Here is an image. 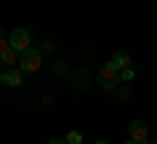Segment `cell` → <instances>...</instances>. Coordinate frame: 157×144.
Instances as JSON below:
<instances>
[{
	"label": "cell",
	"instance_id": "cell-4",
	"mask_svg": "<svg viewBox=\"0 0 157 144\" xmlns=\"http://www.w3.org/2000/svg\"><path fill=\"white\" fill-rule=\"evenodd\" d=\"M128 139L144 144L147 139H149V126H147L144 121H131V126H128Z\"/></svg>",
	"mask_w": 157,
	"mask_h": 144
},
{
	"label": "cell",
	"instance_id": "cell-14",
	"mask_svg": "<svg viewBox=\"0 0 157 144\" xmlns=\"http://www.w3.org/2000/svg\"><path fill=\"white\" fill-rule=\"evenodd\" d=\"M123 144H139V142H134V139H128V142H123Z\"/></svg>",
	"mask_w": 157,
	"mask_h": 144
},
{
	"label": "cell",
	"instance_id": "cell-11",
	"mask_svg": "<svg viewBox=\"0 0 157 144\" xmlns=\"http://www.w3.org/2000/svg\"><path fill=\"white\" fill-rule=\"evenodd\" d=\"M47 144H68V142H66V139H50Z\"/></svg>",
	"mask_w": 157,
	"mask_h": 144
},
{
	"label": "cell",
	"instance_id": "cell-6",
	"mask_svg": "<svg viewBox=\"0 0 157 144\" xmlns=\"http://www.w3.org/2000/svg\"><path fill=\"white\" fill-rule=\"evenodd\" d=\"M110 63L118 68V71H123V68H131V55H128L126 50H118L115 55H113V60H110Z\"/></svg>",
	"mask_w": 157,
	"mask_h": 144
},
{
	"label": "cell",
	"instance_id": "cell-13",
	"mask_svg": "<svg viewBox=\"0 0 157 144\" xmlns=\"http://www.w3.org/2000/svg\"><path fill=\"white\" fill-rule=\"evenodd\" d=\"M144 144H157V139H147V142Z\"/></svg>",
	"mask_w": 157,
	"mask_h": 144
},
{
	"label": "cell",
	"instance_id": "cell-8",
	"mask_svg": "<svg viewBox=\"0 0 157 144\" xmlns=\"http://www.w3.org/2000/svg\"><path fill=\"white\" fill-rule=\"evenodd\" d=\"M11 47V39H6V34H3V29H0V55Z\"/></svg>",
	"mask_w": 157,
	"mask_h": 144
},
{
	"label": "cell",
	"instance_id": "cell-7",
	"mask_svg": "<svg viewBox=\"0 0 157 144\" xmlns=\"http://www.w3.org/2000/svg\"><path fill=\"white\" fill-rule=\"evenodd\" d=\"M18 55H21L18 50H13V47H8V50L3 53V55H0V60L6 63V68H13V66H18Z\"/></svg>",
	"mask_w": 157,
	"mask_h": 144
},
{
	"label": "cell",
	"instance_id": "cell-10",
	"mask_svg": "<svg viewBox=\"0 0 157 144\" xmlns=\"http://www.w3.org/2000/svg\"><path fill=\"white\" fill-rule=\"evenodd\" d=\"M66 142H68V144H81V134L71 131V134H68V136H66Z\"/></svg>",
	"mask_w": 157,
	"mask_h": 144
},
{
	"label": "cell",
	"instance_id": "cell-15",
	"mask_svg": "<svg viewBox=\"0 0 157 144\" xmlns=\"http://www.w3.org/2000/svg\"><path fill=\"white\" fill-rule=\"evenodd\" d=\"M97 144H107V142H97Z\"/></svg>",
	"mask_w": 157,
	"mask_h": 144
},
{
	"label": "cell",
	"instance_id": "cell-1",
	"mask_svg": "<svg viewBox=\"0 0 157 144\" xmlns=\"http://www.w3.org/2000/svg\"><path fill=\"white\" fill-rule=\"evenodd\" d=\"M18 68H21L24 73L39 71V68H42V50H34V47L24 50L21 55H18Z\"/></svg>",
	"mask_w": 157,
	"mask_h": 144
},
{
	"label": "cell",
	"instance_id": "cell-12",
	"mask_svg": "<svg viewBox=\"0 0 157 144\" xmlns=\"http://www.w3.org/2000/svg\"><path fill=\"white\" fill-rule=\"evenodd\" d=\"M3 71H6V63H3V60H0V76H3Z\"/></svg>",
	"mask_w": 157,
	"mask_h": 144
},
{
	"label": "cell",
	"instance_id": "cell-3",
	"mask_svg": "<svg viewBox=\"0 0 157 144\" xmlns=\"http://www.w3.org/2000/svg\"><path fill=\"white\" fill-rule=\"evenodd\" d=\"M8 39H11V47H13V50H18V53H24V50L32 47V45H29V42H32V37H29L26 29H13Z\"/></svg>",
	"mask_w": 157,
	"mask_h": 144
},
{
	"label": "cell",
	"instance_id": "cell-9",
	"mask_svg": "<svg viewBox=\"0 0 157 144\" xmlns=\"http://www.w3.org/2000/svg\"><path fill=\"white\" fill-rule=\"evenodd\" d=\"M121 81H134V68H123L121 71Z\"/></svg>",
	"mask_w": 157,
	"mask_h": 144
},
{
	"label": "cell",
	"instance_id": "cell-5",
	"mask_svg": "<svg viewBox=\"0 0 157 144\" xmlns=\"http://www.w3.org/2000/svg\"><path fill=\"white\" fill-rule=\"evenodd\" d=\"M0 84H6V87H21V84H24V71L18 66L6 68L3 76H0Z\"/></svg>",
	"mask_w": 157,
	"mask_h": 144
},
{
	"label": "cell",
	"instance_id": "cell-2",
	"mask_svg": "<svg viewBox=\"0 0 157 144\" xmlns=\"http://www.w3.org/2000/svg\"><path fill=\"white\" fill-rule=\"evenodd\" d=\"M118 81H121V71H118L113 63H107V66L100 68V73H97V84H100L102 89H115Z\"/></svg>",
	"mask_w": 157,
	"mask_h": 144
}]
</instances>
